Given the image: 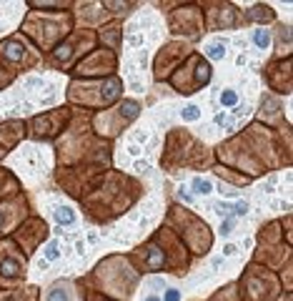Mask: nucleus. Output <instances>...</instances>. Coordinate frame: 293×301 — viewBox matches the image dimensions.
Segmentation results:
<instances>
[{
  "label": "nucleus",
  "mask_w": 293,
  "mask_h": 301,
  "mask_svg": "<svg viewBox=\"0 0 293 301\" xmlns=\"http://www.w3.org/2000/svg\"><path fill=\"white\" fill-rule=\"evenodd\" d=\"M215 163L233 168L251 181L291 166V133H278L261 123H248L213 148Z\"/></svg>",
  "instance_id": "obj_1"
},
{
  "label": "nucleus",
  "mask_w": 293,
  "mask_h": 301,
  "mask_svg": "<svg viewBox=\"0 0 293 301\" xmlns=\"http://www.w3.org/2000/svg\"><path fill=\"white\" fill-rule=\"evenodd\" d=\"M90 118H93V113L73 108L68 128L53 143L55 168H70V166H105V168H113V143L100 138L93 131Z\"/></svg>",
  "instance_id": "obj_2"
},
{
  "label": "nucleus",
  "mask_w": 293,
  "mask_h": 301,
  "mask_svg": "<svg viewBox=\"0 0 293 301\" xmlns=\"http://www.w3.org/2000/svg\"><path fill=\"white\" fill-rule=\"evenodd\" d=\"M143 194H145V186L135 176L111 168L103 176V181L78 203L83 208L85 221H90L95 226H105V223H113L116 218L126 216L143 199Z\"/></svg>",
  "instance_id": "obj_3"
},
{
  "label": "nucleus",
  "mask_w": 293,
  "mask_h": 301,
  "mask_svg": "<svg viewBox=\"0 0 293 301\" xmlns=\"http://www.w3.org/2000/svg\"><path fill=\"white\" fill-rule=\"evenodd\" d=\"M126 256L130 261V266L140 276H145V274H170V276L180 279L191 271L193 261H196L186 251V246L178 241V236L170 229H166L163 223L145 241L133 246Z\"/></svg>",
  "instance_id": "obj_4"
},
{
  "label": "nucleus",
  "mask_w": 293,
  "mask_h": 301,
  "mask_svg": "<svg viewBox=\"0 0 293 301\" xmlns=\"http://www.w3.org/2000/svg\"><path fill=\"white\" fill-rule=\"evenodd\" d=\"M215 163L213 148H208L198 136L188 128H170L163 138L161 168L166 173H183V171H210Z\"/></svg>",
  "instance_id": "obj_5"
},
{
  "label": "nucleus",
  "mask_w": 293,
  "mask_h": 301,
  "mask_svg": "<svg viewBox=\"0 0 293 301\" xmlns=\"http://www.w3.org/2000/svg\"><path fill=\"white\" fill-rule=\"evenodd\" d=\"M81 279L88 289L113 301H128L140 286V274L130 266L126 253H108Z\"/></svg>",
  "instance_id": "obj_6"
},
{
  "label": "nucleus",
  "mask_w": 293,
  "mask_h": 301,
  "mask_svg": "<svg viewBox=\"0 0 293 301\" xmlns=\"http://www.w3.org/2000/svg\"><path fill=\"white\" fill-rule=\"evenodd\" d=\"M163 226H166V229H170L178 236V241L186 246V251L193 258H201V256H208L210 253L213 241H215V231L210 229V223L206 218H201L186 203L170 201L168 208H166Z\"/></svg>",
  "instance_id": "obj_7"
},
{
  "label": "nucleus",
  "mask_w": 293,
  "mask_h": 301,
  "mask_svg": "<svg viewBox=\"0 0 293 301\" xmlns=\"http://www.w3.org/2000/svg\"><path fill=\"white\" fill-rule=\"evenodd\" d=\"M76 30V18L70 13H43V10H28L20 23V35L38 50L41 55H48L60 41Z\"/></svg>",
  "instance_id": "obj_8"
},
{
  "label": "nucleus",
  "mask_w": 293,
  "mask_h": 301,
  "mask_svg": "<svg viewBox=\"0 0 293 301\" xmlns=\"http://www.w3.org/2000/svg\"><path fill=\"white\" fill-rule=\"evenodd\" d=\"M121 98H123L121 75H108V78H93V81L70 78L65 88V105L88 113H100L116 105Z\"/></svg>",
  "instance_id": "obj_9"
},
{
  "label": "nucleus",
  "mask_w": 293,
  "mask_h": 301,
  "mask_svg": "<svg viewBox=\"0 0 293 301\" xmlns=\"http://www.w3.org/2000/svg\"><path fill=\"white\" fill-rule=\"evenodd\" d=\"M251 261L258 263V266H266V269L276 271V274L286 266L288 261H293V246L286 244L278 218L266 221L261 229L255 231V251H253Z\"/></svg>",
  "instance_id": "obj_10"
},
{
  "label": "nucleus",
  "mask_w": 293,
  "mask_h": 301,
  "mask_svg": "<svg viewBox=\"0 0 293 301\" xmlns=\"http://www.w3.org/2000/svg\"><path fill=\"white\" fill-rule=\"evenodd\" d=\"M98 48V35L93 28H76L65 41H60L48 55H43V65L53 68V70H63L70 73L90 50Z\"/></svg>",
  "instance_id": "obj_11"
},
{
  "label": "nucleus",
  "mask_w": 293,
  "mask_h": 301,
  "mask_svg": "<svg viewBox=\"0 0 293 301\" xmlns=\"http://www.w3.org/2000/svg\"><path fill=\"white\" fill-rule=\"evenodd\" d=\"M236 286L241 301H278V296L283 294L278 274L253 261H248V266L241 271Z\"/></svg>",
  "instance_id": "obj_12"
},
{
  "label": "nucleus",
  "mask_w": 293,
  "mask_h": 301,
  "mask_svg": "<svg viewBox=\"0 0 293 301\" xmlns=\"http://www.w3.org/2000/svg\"><path fill=\"white\" fill-rule=\"evenodd\" d=\"M140 110H143V105H140L138 100H133V98H121L116 105L105 108V110H100V113H93L90 126H93V131H95L100 138H105V141L113 143L118 136H123V133L140 118Z\"/></svg>",
  "instance_id": "obj_13"
},
{
  "label": "nucleus",
  "mask_w": 293,
  "mask_h": 301,
  "mask_svg": "<svg viewBox=\"0 0 293 301\" xmlns=\"http://www.w3.org/2000/svg\"><path fill=\"white\" fill-rule=\"evenodd\" d=\"M210 81H213V63L206 60L201 55V50H193L166 83L170 86L173 93L188 98V96H196L198 91H203Z\"/></svg>",
  "instance_id": "obj_14"
},
{
  "label": "nucleus",
  "mask_w": 293,
  "mask_h": 301,
  "mask_svg": "<svg viewBox=\"0 0 293 301\" xmlns=\"http://www.w3.org/2000/svg\"><path fill=\"white\" fill-rule=\"evenodd\" d=\"M111 171L105 166H70V168H55L53 171V183L70 199L81 201L88 196L93 188L103 181V176Z\"/></svg>",
  "instance_id": "obj_15"
},
{
  "label": "nucleus",
  "mask_w": 293,
  "mask_h": 301,
  "mask_svg": "<svg viewBox=\"0 0 293 301\" xmlns=\"http://www.w3.org/2000/svg\"><path fill=\"white\" fill-rule=\"evenodd\" d=\"M170 8L173 10H163L168 33L175 38V41H186V43L196 46L206 35L201 5L198 3H173Z\"/></svg>",
  "instance_id": "obj_16"
},
{
  "label": "nucleus",
  "mask_w": 293,
  "mask_h": 301,
  "mask_svg": "<svg viewBox=\"0 0 293 301\" xmlns=\"http://www.w3.org/2000/svg\"><path fill=\"white\" fill-rule=\"evenodd\" d=\"M70 116H73V108L65 103L43 113H35V116L25 121V138L35 143H55L60 133L68 128Z\"/></svg>",
  "instance_id": "obj_17"
},
{
  "label": "nucleus",
  "mask_w": 293,
  "mask_h": 301,
  "mask_svg": "<svg viewBox=\"0 0 293 301\" xmlns=\"http://www.w3.org/2000/svg\"><path fill=\"white\" fill-rule=\"evenodd\" d=\"M30 258L13 244L10 236L0 239V291L23 286L28 279Z\"/></svg>",
  "instance_id": "obj_18"
},
{
  "label": "nucleus",
  "mask_w": 293,
  "mask_h": 301,
  "mask_svg": "<svg viewBox=\"0 0 293 301\" xmlns=\"http://www.w3.org/2000/svg\"><path fill=\"white\" fill-rule=\"evenodd\" d=\"M198 5H201L206 33H223V30L246 28L243 13L238 10L236 3H228V0H208V3H198Z\"/></svg>",
  "instance_id": "obj_19"
},
{
  "label": "nucleus",
  "mask_w": 293,
  "mask_h": 301,
  "mask_svg": "<svg viewBox=\"0 0 293 301\" xmlns=\"http://www.w3.org/2000/svg\"><path fill=\"white\" fill-rule=\"evenodd\" d=\"M118 53L108 50V48H95L90 50L76 68L68 73V78L76 81H93V78H108V75H118Z\"/></svg>",
  "instance_id": "obj_20"
},
{
  "label": "nucleus",
  "mask_w": 293,
  "mask_h": 301,
  "mask_svg": "<svg viewBox=\"0 0 293 301\" xmlns=\"http://www.w3.org/2000/svg\"><path fill=\"white\" fill-rule=\"evenodd\" d=\"M0 55H3L15 70L18 75L20 73H28V70H35L43 65V55L35 50L20 33H13V35H5L0 41Z\"/></svg>",
  "instance_id": "obj_21"
},
{
  "label": "nucleus",
  "mask_w": 293,
  "mask_h": 301,
  "mask_svg": "<svg viewBox=\"0 0 293 301\" xmlns=\"http://www.w3.org/2000/svg\"><path fill=\"white\" fill-rule=\"evenodd\" d=\"M193 50H196V48H193L191 43L175 41V38H173V41H168V43H163V46L158 48L156 58H153V65H151L153 81H156V83H166Z\"/></svg>",
  "instance_id": "obj_22"
},
{
  "label": "nucleus",
  "mask_w": 293,
  "mask_h": 301,
  "mask_svg": "<svg viewBox=\"0 0 293 301\" xmlns=\"http://www.w3.org/2000/svg\"><path fill=\"white\" fill-rule=\"evenodd\" d=\"M10 239H13V244L30 258L35 251H38L48 239H50V223L43 218V216H35V213H30L18 229L10 234Z\"/></svg>",
  "instance_id": "obj_23"
},
{
  "label": "nucleus",
  "mask_w": 293,
  "mask_h": 301,
  "mask_svg": "<svg viewBox=\"0 0 293 301\" xmlns=\"http://www.w3.org/2000/svg\"><path fill=\"white\" fill-rule=\"evenodd\" d=\"M263 81L271 96L276 98H291L293 93V55L273 58L263 68Z\"/></svg>",
  "instance_id": "obj_24"
},
{
  "label": "nucleus",
  "mask_w": 293,
  "mask_h": 301,
  "mask_svg": "<svg viewBox=\"0 0 293 301\" xmlns=\"http://www.w3.org/2000/svg\"><path fill=\"white\" fill-rule=\"evenodd\" d=\"M30 213H33V203L25 191H18L5 201H0V239L10 236Z\"/></svg>",
  "instance_id": "obj_25"
},
{
  "label": "nucleus",
  "mask_w": 293,
  "mask_h": 301,
  "mask_svg": "<svg viewBox=\"0 0 293 301\" xmlns=\"http://www.w3.org/2000/svg\"><path fill=\"white\" fill-rule=\"evenodd\" d=\"M255 123H261L266 128H273L278 133H291V121L283 113V100L271 96L268 91L261 96L258 110H255Z\"/></svg>",
  "instance_id": "obj_26"
},
{
  "label": "nucleus",
  "mask_w": 293,
  "mask_h": 301,
  "mask_svg": "<svg viewBox=\"0 0 293 301\" xmlns=\"http://www.w3.org/2000/svg\"><path fill=\"white\" fill-rule=\"evenodd\" d=\"M38 301H85V284L81 276L76 279H55L45 289H41Z\"/></svg>",
  "instance_id": "obj_27"
},
{
  "label": "nucleus",
  "mask_w": 293,
  "mask_h": 301,
  "mask_svg": "<svg viewBox=\"0 0 293 301\" xmlns=\"http://www.w3.org/2000/svg\"><path fill=\"white\" fill-rule=\"evenodd\" d=\"M25 141V121L23 118H10L0 123V148L10 153Z\"/></svg>",
  "instance_id": "obj_28"
},
{
  "label": "nucleus",
  "mask_w": 293,
  "mask_h": 301,
  "mask_svg": "<svg viewBox=\"0 0 293 301\" xmlns=\"http://www.w3.org/2000/svg\"><path fill=\"white\" fill-rule=\"evenodd\" d=\"M95 35H98L100 48L121 53V48H123V20H108L105 25L95 28Z\"/></svg>",
  "instance_id": "obj_29"
},
{
  "label": "nucleus",
  "mask_w": 293,
  "mask_h": 301,
  "mask_svg": "<svg viewBox=\"0 0 293 301\" xmlns=\"http://www.w3.org/2000/svg\"><path fill=\"white\" fill-rule=\"evenodd\" d=\"M243 13V23L246 25H258V28H266V25H273L276 23V10L268 5V3H253L251 8L241 10Z\"/></svg>",
  "instance_id": "obj_30"
},
{
  "label": "nucleus",
  "mask_w": 293,
  "mask_h": 301,
  "mask_svg": "<svg viewBox=\"0 0 293 301\" xmlns=\"http://www.w3.org/2000/svg\"><path fill=\"white\" fill-rule=\"evenodd\" d=\"M38 294H41L38 286L23 284V286H15V289L0 291V301H38Z\"/></svg>",
  "instance_id": "obj_31"
},
{
  "label": "nucleus",
  "mask_w": 293,
  "mask_h": 301,
  "mask_svg": "<svg viewBox=\"0 0 293 301\" xmlns=\"http://www.w3.org/2000/svg\"><path fill=\"white\" fill-rule=\"evenodd\" d=\"M28 8L43 13H70L76 3L73 0H28Z\"/></svg>",
  "instance_id": "obj_32"
},
{
  "label": "nucleus",
  "mask_w": 293,
  "mask_h": 301,
  "mask_svg": "<svg viewBox=\"0 0 293 301\" xmlns=\"http://www.w3.org/2000/svg\"><path fill=\"white\" fill-rule=\"evenodd\" d=\"M18 191H23L20 178H18L10 168L0 166V201H5L8 196H13V194H18Z\"/></svg>",
  "instance_id": "obj_33"
},
{
  "label": "nucleus",
  "mask_w": 293,
  "mask_h": 301,
  "mask_svg": "<svg viewBox=\"0 0 293 301\" xmlns=\"http://www.w3.org/2000/svg\"><path fill=\"white\" fill-rule=\"evenodd\" d=\"M210 171H213L215 178H221V181H226V183H231V186H236V188H246V186L253 183L248 176H243V173H238V171H233V168H226V166H221V163H213Z\"/></svg>",
  "instance_id": "obj_34"
},
{
  "label": "nucleus",
  "mask_w": 293,
  "mask_h": 301,
  "mask_svg": "<svg viewBox=\"0 0 293 301\" xmlns=\"http://www.w3.org/2000/svg\"><path fill=\"white\" fill-rule=\"evenodd\" d=\"M271 33H276V55H273V58L293 55V53H291V48H293V43H291V25L276 23V30H271Z\"/></svg>",
  "instance_id": "obj_35"
},
{
  "label": "nucleus",
  "mask_w": 293,
  "mask_h": 301,
  "mask_svg": "<svg viewBox=\"0 0 293 301\" xmlns=\"http://www.w3.org/2000/svg\"><path fill=\"white\" fill-rule=\"evenodd\" d=\"M100 3H103L105 13L111 15V20H123L138 8V3H116V0H100Z\"/></svg>",
  "instance_id": "obj_36"
},
{
  "label": "nucleus",
  "mask_w": 293,
  "mask_h": 301,
  "mask_svg": "<svg viewBox=\"0 0 293 301\" xmlns=\"http://www.w3.org/2000/svg\"><path fill=\"white\" fill-rule=\"evenodd\" d=\"M206 301H241L236 281H228V284H223V286H218Z\"/></svg>",
  "instance_id": "obj_37"
},
{
  "label": "nucleus",
  "mask_w": 293,
  "mask_h": 301,
  "mask_svg": "<svg viewBox=\"0 0 293 301\" xmlns=\"http://www.w3.org/2000/svg\"><path fill=\"white\" fill-rule=\"evenodd\" d=\"M251 41H253V46L258 48V50H268V48L273 46L271 30H266V28H258V25H251Z\"/></svg>",
  "instance_id": "obj_38"
},
{
  "label": "nucleus",
  "mask_w": 293,
  "mask_h": 301,
  "mask_svg": "<svg viewBox=\"0 0 293 301\" xmlns=\"http://www.w3.org/2000/svg\"><path fill=\"white\" fill-rule=\"evenodd\" d=\"M15 78H18V70L0 55V91H5V88H10L13 83H15Z\"/></svg>",
  "instance_id": "obj_39"
},
{
  "label": "nucleus",
  "mask_w": 293,
  "mask_h": 301,
  "mask_svg": "<svg viewBox=\"0 0 293 301\" xmlns=\"http://www.w3.org/2000/svg\"><path fill=\"white\" fill-rule=\"evenodd\" d=\"M226 43H221V41H215V43H208V46H203V50H201V55L206 58V60H221V58H226Z\"/></svg>",
  "instance_id": "obj_40"
},
{
  "label": "nucleus",
  "mask_w": 293,
  "mask_h": 301,
  "mask_svg": "<svg viewBox=\"0 0 293 301\" xmlns=\"http://www.w3.org/2000/svg\"><path fill=\"white\" fill-rule=\"evenodd\" d=\"M218 103H221L226 110H231V108H236L241 103V93L236 88H221V93H218Z\"/></svg>",
  "instance_id": "obj_41"
},
{
  "label": "nucleus",
  "mask_w": 293,
  "mask_h": 301,
  "mask_svg": "<svg viewBox=\"0 0 293 301\" xmlns=\"http://www.w3.org/2000/svg\"><path fill=\"white\" fill-rule=\"evenodd\" d=\"M191 186L196 188V194H203V196H208V194H213V183H210V178H203V176H196Z\"/></svg>",
  "instance_id": "obj_42"
},
{
  "label": "nucleus",
  "mask_w": 293,
  "mask_h": 301,
  "mask_svg": "<svg viewBox=\"0 0 293 301\" xmlns=\"http://www.w3.org/2000/svg\"><path fill=\"white\" fill-rule=\"evenodd\" d=\"M221 213H238V216H246L248 213V203H228V206H218Z\"/></svg>",
  "instance_id": "obj_43"
},
{
  "label": "nucleus",
  "mask_w": 293,
  "mask_h": 301,
  "mask_svg": "<svg viewBox=\"0 0 293 301\" xmlns=\"http://www.w3.org/2000/svg\"><path fill=\"white\" fill-rule=\"evenodd\" d=\"M180 116H183V121H198L201 118V108L191 103V105H186V108L180 110Z\"/></svg>",
  "instance_id": "obj_44"
},
{
  "label": "nucleus",
  "mask_w": 293,
  "mask_h": 301,
  "mask_svg": "<svg viewBox=\"0 0 293 301\" xmlns=\"http://www.w3.org/2000/svg\"><path fill=\"white\" fill-rule=\"evenodd\" d=\"M85 301H113V299H105L103 294H98V291H93V289L85 286Z\"/></svg>",
  "instance_id": "obj_45"
},
{
  "label": "nucleus",
  "mask_w": 293,
  "mask_h": 301,
  "mask_svg": "<svg viewBox=\"0 0 293 301\" xmlns=\"http://www.w3.org/2000/svg\"><path fill=\"white\" fill-rule=\"evenodd\" d=\"M161 301H180V291L178 289H166V294H163Z\"/></svg>",
  "instance_id": "obj_46"
},
{
  "label": "nucleus",
  "mask_w": 293,
  "mask_h": 301,
  "mask_svg": "<svg viewBox=\"0 0 293 301\" xmlns=\"http://www.w3.org/2000/svg\"><path fill=\"white\" fill-rule=\"evenodd\" d=\"M231 229H233V221H231V218H226V221L221 223V234H223V236H228V234H231Z\"/></svg>",
  "instance_id": "obj_47"
},
{
  "label": "nucleus",
  "mask_w": 293,
  "mask_h": 301,
  "mask_svg": "<svg viewBox=\"0 0 293 301\" xmlns=\"http://www.w3.org/2000/svg\"><path fill=\"white\" fill-rule=\"evenodd\" d=\"M278 301H293V294H291V291H283V294L278 296Z\"/></svg>",
  "instance_id": "obj_48"
},
{
  "label": "nucleus",
  "mask_w": 293,
  "mask_h": 301,
  "mask_svg": "<svg viewBox=\"0 0 293 301\" xmlns=\"http://www.w3.org/2000/svg\"><path fill=\"white\" fill-rule=\"evenodd\" d=\"M5 156H8V153H5V150H3V148H0V163H3V161H5Z\"/></svg>",
  "instance_id": "obj_49"
},
{
  "label": "nucleus",
  "mask_w": 293,
  "mask_h": 301,
  "mask_svg": "<svg viewBox=\"0 0 293 301\" xmlns=\"http://www.w3.org/2000/svg\"><path fill=\"white\" fill-rule=\"evenodd\" d=\"M143 301H161V299H158V296H145Z\"/></svg>",
  "instance_id": "obj_50"
}]
</instances>
